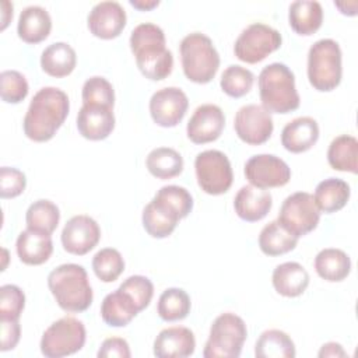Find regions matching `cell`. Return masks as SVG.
I'll return each instance as SVG.
<instances>
[{"instance_id":"4316f807","label":"cell","mask_w":358,"mask_h":358,"mask_svg":"<svg viewBox=\"0 0 358 358\" xmlns=\"http://www.w3.org/2000/svg\"><path fill=\"white\" fill-rule=\"evenodd\" d=\"M77 64L76 50L66 42H55L43 49L41 55L42 70L55 78L73 73Z\"/></svg>"},{"instance_id":"7bdbcfd3","label":"cell","mask_w":358,"mask_h":358,"mask_svg":"<svg viewBox=\"0 0 358 358\" xmlns=\"http://www.w3.org/2000/svg\"><path fill=\"white\" fill-rule=\"evenodd\" d=\"M119 288L133 299L140 312L150 305L154 295V285L151 280L140 274L127 277Z\"/></svg>"},{"instance_id":"816d5d0a","label":"cell","mask_w":358,"mask_h":358,"mask_svg":"<svg viewBox=\"0 0 358 358\" xmlns=\"http://www.w3.org/2000/svg\"><path fill=\"white\" fill-rule=\"evenodd\" d=\"M3 253H4V264H3V268L1 270H6V260H7V256H8V252H7V249H3Z\"/></svg>"},{"instance_id":"e575fe53","label":"cell","mask_w":358,"mask_h":358,"mask_svg":"<svg viewBox=\"0 0 358 358\" xmlns=\"http://www.w3.org/2000/svg\"><path fill=\"white\" fill-rule=\"evenodd\" d=\"M59 221H60L59 207L53 201L46 199H39L34 201L25 213L27 228L41 231L49 235H52V232L57 228Z\"/></svg>"},{"instance_id":"d590c367","label":"cell","mask_w":358,"mask_h":358,"mask_svg":"<svg viewBox=\"0 0 358 358\" xmlns=\"http://www.w3.org/2000/svg\"><path fill=\"white\" fill-rule=\"evenodd\" d=\"M192 308L189 294L182 288H166L158 298L157 313L165 322L185 319Z\"/></svg>"},{"instance_id":"ba28073f","label":"cell","mask_w":358,"mask_h":358,"mask_svg":"<svg viewBox=\"0 0 358 358\" xmlns=\"http://www.w3.org/2000/svg\"><path fill=\"white\" fill-rule=\"evenodd\" d=\"M85 338L84 323L73 316H64L43 331L39 347L46 358H62L78 352L84 347Z\"/></svg>"},{"instance_id":"1f68e13d","label":"cell","mask_w":358,"mask_h":358,"mask_svg":"<svg viewBox=\"0 0 358 358\" xmlns=\"http://www.w3.org/2000/svg\"><path fill=\"white\" fill-rule=\"evenodd\" d=\"M295 354L294 341L285 331L278 329L263 331L255 344V355L257 358H294Z\"/></svg>"},{"instance_id":"9a60e30c","label":"cell","mask_w":358,"mask_h":358,"mask_svg":"<svg viewBox=\"0 0 358 358\" xmlns=\"http://www.w3.org/2000/svg\"><path fill=\"white\" fill-rule=\"evenodd\" d=\"M62 245L67 253L83 256L92 250L101 239L98 222L85 214L71 217L62 231Z\"/></svg>"},{"instance_id":"277c9868","label":"cell","mask_w":358,"mask_h":358,"mask_svg":"<svg viewBox=\"0 0 358 358\" xmlns=\"http://www.w3.org/2000/svg\"><path fill=\"white\" fill-rule=\"evenodd\" d=\"M259 95L262 106L270 113H289L301 103L295 87V76L284 63H270L259 74Z\"/></svg>"},{"instance_id":"ab89813d","label":"cell","mask_w":358,"mask_h":358,"mask_svg":"<svg viewBox=\"0 0 358 358\" xmlns=\"http://www.w3.org/2000/svg\"><path fill=\"white\" fill-rule=\"evenodd\" d=\"M83 103L115 106V91L112 84L101 76H94L85 80L81 91Z\"/></svg>"},{"instance_id":"9c48e42d","label":"cell","mask_w":358,"mask_h":358,"mask_svg":"<svg viewBox=\"0 0 358 358\" xmlns=\"http://www.w3.org/2000/svg\"><path fill=\"white\" fill-rule=\"evenodd\" d=\"M194 172L200 189L211 196H220L229 190L234 172L228 157L218 150H206L194 159Z\"/></svg>"},{"instance_id":"44dd1931","label":"cell","mask_w":358,"mask_h":358,"mask_svg":"<svg viewBox=\"0 0 358 358\" xmlns=\"http://www.w3.org/2000/svg\"><path fill=\"white\" fill-rule=\"evenodd\" d=\"M319 140V124L310 116H299L288 122L281 131L282 147L292 152L299 154L310 150Z\"/></svg>"},{"instance_id":"f1b7e54d","label":"cell","mask_w":358,"mask_h":358,"mask_svg":"<svg viewBox=\"0 0 358 358\" xmlns=\"http://www.w3.org/2000/svg\"><path fill=\"white\" fill-rule=\"evenodd\" d=\"M350 185L338 178H329L317 183L315 189V203L326 214L340 211L350 200Z\"/></svg>"},{"instance_id":"d4e9b609","label":"cell","mask_w":358,"mask_h":358,"mask_svg":"<svg viewBox=\"0 0 358 358\" xmlns=\"http://www.w3.org/2000/svg\"><path fill=\"white\" fill-rule=\"evenodd\" d=\"M140 313L133 299L120 288L108 294L101 303V317L110 327H124Z\"/></svg>"},{"instance_id":"bcb514c9","label":"cell","mask_w":358,"mask_h":358,"mask_svg":"<svg viewBox=\"0 0 358 358\" xmlns=\"http://www.w3.org/2000/svg\"><path fill=\"white\" fill-rule=\"evenodd\" d=\"M1 323V347L0 350L10 351L14 350L20 341L21 326L18 320H0Z\"/></svg>"},{"instance_id":"ffe728a7","label":"cell","mask_w":358,"mask_h":358,"mask_svg":"<svg viewBox=\"0 0 358 358\" xmlns=\"http://www.w3.org/2000/svg\"><path fill=\"white\" fill-rule=\"evenodd\" d=\"M273 206V197L268 190L259 189L252 185L242 186L234 199L236 215L248 222L263 220Z\"/></svg>"},{"instance_id":"e0dca14e","label":"cell","mask_w":358,"mask_h":358,"mask_svg":"<svg viewBox=\"0 0 358 358\" xmlns=\"http://www.w3.org/2000/svg\"><path fill=\"white\" fill-rule=\"evenodd\" d=\"M126 20V11L120 3L101 1L91 8L87 17V25L94 36L113 39L124 29Z\"/></svg>"},{"instance_id":"30bf717a","label":"cell","mask_w":358,"mask_h":358,"mask_svg":"<svg viewBox=\"0 0 358 358\" xmlns=\"http://www.w3.org/2000/svg\"><path fill=\"white\" fill-rule=\"evenodd\" d=\"M281 43L282 38L277 29L263 22H253L236 38L234 53L241 62L256 64L280 49Z\"/></svg>"},{"instance_id":"603a6c76","label":"cell","mask_w":358,"mask_h":358,"mask_svg":"<svg viewBox=\"0 0 358 358\" xmlns=\"http://www.w3.org/2000/svg\"><path fill=\"white\" fill-rule=\"evenodd\" d=\"M274 289L287 298H295L305 292L309 285V273L298 262L278 264L271 274Z\"/></svg>"},{"instance_id":"681fc988","label":"cell","mask_w":358,"mask_h":358,"mask_svg":"<svg viewBox=\"0 0 358 358\" xmlns=\"http://www.w3.org/2000/svg\"><path fill=\"white\" fill-rule=\"evenodd\" d=\"M334 6L340 10L344 15H355L357 14V1H334Z\"/></svg>"},{"instance_id":"4dcf8cb0","label":"cell","mask_w":358,"mask_h":358,"mask_svg":"<svg viewBox=\"0 0 358 358\" xmlns=\"http://www.w3.org/2000/svg\"><path fill=\"white\" fill-rule=\"evenodd\" d=\"M141 221L145 232L150 236L162 239L169 236L175 231L179 222V217L152 199L144 207Z\"/></svg>"},{"instance_id":"6da1fadb","label":"cell","mask_w":358,"mask_h":358,"mask_svg":"<svg viewBox=\"0 0 358 358\" xmlns=\"http://www.w3.org/2000/svg\"><path fill=\"white\" fill-rule=\"evenodd\" d=\"M70 110L67 94L56 87L41 88L29 102L22 120L24 134L36 143L55 137Z\"/></svg>"},{"instance_id":"7402d4cb","label":"cell","mask_w":358,"mask_h":358,"mask_svg":"<svg viewBox=\"0 0 358 358\" xmlns=\"http://www.w3.org/2000/svg\"><path fill=\"white\" fill-rule=\"evenodd\" d=\"M15 250L20 260L28 266H39L49 260L53 253V242L49 234L29 229L20 232Z\"/></svg>"},{"instance_id":"f35d334b","label":"cell","mask_w":358,"mask_h":358,"mask_svg":"<svg viewBox=\"0 0 358 358\" xmlns=\"http://www.w3.org/2000/svg\"><path fill=\"white\" fill-rule=\"evenodd\" d=\"M92 270L103 282H113L124 270L123 256L117 249L103 248L92 257Z\"/></svg>"},{"instance_id":"2e32d148","label":"cell","mask_w":358,"mask_h":358,"mask_svg":"<svg viewBox=\"0 0 358 358\" xmlns=\"http://www.w3.org/2000/svg\"><path fill=\"white\" fill-rule=\"evenodd\" d=\"M225 127L222 109L214 103H204L196 108L186 126V134L194 144L215 141Z\"/></svg>"},{"instance_id":"5bb4252c","label":"cell","mask_w":358,"mask_h":358,"mask_svg":"<svg viewBox=\"0 0 358 358\" xmlns=\"http://www.w3.org/2000/svg\"><path fill=\"white\" fill-rule=\"evenodd\" d=\"M150 115L161 127H175L185 117L189 99L178 87H165L155 91L150 98Z\"/></svg>"},{"instance_id":"ee69618b","label":"cell","mask_w":358,"mask_h":358,"mask_svg":"<svg viewBox=\"0 0 358 358\" xmlns=\"http://www.w3.org/2000/svg\"><path fill=\"white\" fill-rule=\"evenodd\" d=\"M27 187L25 173L13 166L0 168V197L14 199Z\"/></svg>"},{"instance_id":"8992f818","label":"cell","mask_w":358,"mask_h":358,"mask_svg":"<svg viewBox=\"0 0 358 358\" xmlns=\"http://www.w3.org/2000/svg\"><path fill=\"white\" fill-rule=\"evenodd\" d=\"M341 56L340 45L330 38L319 39L309 48L306 73L315 90L329 92L338 87L343 77Z\"/></svg>"},{"instance_id":"c3c4849f","label":"cell","mask_w":358,"mask_h":358,"mask_svg":"<svg viewBox=\"0 0 358 358\" xmlns=\"http://www.w3.org/2000/svg\"><path fill=\"white\" fill-rule=\"evenodd\" d=\"M11 18H13V4L10 1H3L1 3V31L6 29Z\"/></svg>"},{"instance_id":"ac0fdd59","label":"cell","mask_w":358,"mask_h":358,"mask_svg":"<svg viewBox=\"0 0 358 358\" xmlns=\"http://www.w3.org/2000/svg\"><path fill=\"white\" fill-rule=\"evenodd\" d=\"M77 129L87 140H105L115 129L113 108L83 103L77 113Z\"/></svg>"},{"instance_id":"b9f144b4","label":"cell","mask_w":358,"mask_h":358,"mask_svg":"<svg viewBox=\"0 0 358 358\" xmlns=\"http://www.w3.org/2000/svg\"><path fill=\"white\" fill-rule=\"evenodd\" d=\"M25 306L24 291L14 284L0 287V320H18Z\"/></svg>"},{"instance_id":"f6af8a7d","label":"cell","mask_w":358,"mask_h":358,"mask_svg":"<svg viewBox=\"0 0 358 358\" xmlns=\"http://www.w3.org/2000/svg\"><path fill=\"white\" fill-rule=\"evenodd\" d=\"M98 358H130L129 343L122 337L105 338L96 352Z\"/></svg>"},{"instance_id":"8fae6325","label":"cell","mask_w":358,"mask_h":358,"mask_svg":"<svg viewBox=\"0 0 358 358\" xmlns=\"http://www.w3.org/2000/svg\"><path fill=\"white\" fill-rule=\"evenodd\" d=\"M320 220V210L308 192H295L281 204L277 221L295 238L312 232Z\"/></svg>"},{"instance_id":"60d3db41","label":"cell","mask_w":358,"mask_h":358,"mask_svg":"<svg viewBox=\"0 0 358 358\" xmlns=\"http://www.w3.org/2000/svg\"><path fill=\"white\" fill-rule=\"evenodd\" d=\"M29 87L24 74L17 70H4L0 74V95L7 103H20L28 95Z\"/></svg>"},{"instance_id":"8d00e7d4","label":"cell","mask_w":358,"mask_h":358,"mask_svg":"<svg viewBox=\"0 0 358 358\" xmlns=\"http://www.w3.org/2000/svg\"><path fill=\"white\" fill-rule=\"evenodd\" d=\"M253 83H255L253 73L249 69L242 67L239 64L228 66L222 71L221 80H220L221 90L231 98H241L246 95L252 90Z\"/></svg>"},{"instance_id":"83f0119b","label":"cell","mask_w":358,"mask_h":358,"mask_svg":"<svg viewBox=\"0 0 358 358\" xmlns=\"http://www.w3.org/2000/svg\"><path fill=\"white\" fill-rule=\"evenodd\" d=\"M317 275L329 282H340L351 271L350 256L337 248L322 249L313 262Z\"/></svg>"},{"instance_id":"4fadbf2b","label":"cell","mask_w":358,"mask_h":358,"mask_svg":"<svg viewBox=\"0 0 358 358\" xmlns=\"http://www.w3.org/2000/svg\"><path fill=\"white\" fill-rule=\"evenodd\" d=\"M236 136L249 145H260L266 143L274 130L271 113L262 105L249 103L238 109L234 119Z\"/></svg>"},{"instance_id":"d6986e66","label":"cell","mask_w":358,"mask_h":358,"mask_svg":"<svg viewBox=\"0 0 358 358\" xmlns=\"http://www.w3.org/2000/svg\"><path fill=\"white\" fill-rule=\"evenodd\" d=\"M196 338L190 329L183 326L166 327L154 340L152 351L158 358H186L193 355Z\"/></svg>"},{"instance_id":"d6a6232c","label":"cell","mask_w":358,"mask_h":358,"mask_svg":"<svg viewBox=\"0 0 358 358\" xmlns=\"http://www.w3.org/2000/svg\"><path fill=\"white\" fill-rule=\"evenodd\" d=\"M298 238L291 235L277 220L266 224L259 234V248L267 256L285 255L295 249Z\"/></svg>"},{"instance_id":"f546056e","label":"cell","mask_w":358,"mask_h":358,"mask_svg":"<svg viewBox=\"0 0 358 358\" xmlns=\"http://www.w3.org/2000/svg\"><path fill=\"white\" fill-rule=\"evenodd\" d=\"M329 165L340 172H358V140L350 134H341L331 140L327 148Z\"/></svg>"},{"instance_id":"5b68a950","label":"cell","mask_w":358,"mask_h":358,"mask_svg":"<svg viewBox=\"0 0 358 358\" xmlns=\"http://www.w3.org/2000/svg\"><path fill=\"white\" fill-rule=\"evenodd\" d=\"M182 69L187 80L196 84L210 83L220 67V55L213 41L201 34L186 35L179 45Z\"/></svg>"},{"instance_id":"cb8c5ba5","label":"cell","mask_w":358,"mask_h":358,"mask_svg":"<svg viewBox=\"0 0 358 358\" xmlns=\"http://www.w3.org/2000/svg\"><path fill=\"white\" fill-rule=\"evenodd\" d=\"M52 29V18L46 8L41 6L25 7L18 17L17 34L27 43H39L45 41Z\"/></svg>"},{"instance_id":"3957f363","label":"cell","mask_w":358,"mask_h":358,"mask_svg":"<svg viewBox=\"0 0 358 358\" xmlns=\"http://www.w3.org/2000/svg\"><path fill=\"white\" fill-rule=\"evenodd\" d=\"M48 287L60 309L69 313L87 310L94 299L85 268L76 263L60 264L48 275Z\"/></svg>"},{"instance_id":"f907efd6","label":"cell","mask_w":358,"mask_h":358,"mask_svg":"<svg viewBox=\"0 0 358 358\" xmlns=\"http://www.w3.org/2000/svg\"><path fill=\"white\" fill-rule=\"evenodd\" d=\"M158 4H159L158 0H130V6H133L134 8H138L141 11L152 10Z\"/></svg>"},{"instance_id":"836d02e7","label":"cell","mask_w":358,"mask_h":358,"mask_svg":"<svg viewBox=\"0 0 358 358\" xmlns=\"http://www.w3.org/2000/svg\"><path fill=\"white\" fill-rule=\"evenodd\" d=\"M145 166L152 176L165 180L182 173L183 158L171 147H158L148 152Z\"/></svg>"},{"instance_id":"7a4b0ae2","label":"cell","mask_w":358,"mask_h":358,"mask_svg":"<svg viewBox=\"0 0 358 358\" xmlns=\"http://www.w3.org/2000/svg\"><path fill=\"white\" fill-rule=\"evenodd\" d=\"M129 43L136 64L145 78L161 81L172 73L173 56L166 48L165 34L161 27L152 22L138 24L131 31Z\"/></svg>"},{"instance_id":"52a82bcc","label":"cell","mask_w":358,"mask_h":358,"mask_svg":"<svg viewBox=\"0 0 358 358\" xmlns=\"http://www.w3.org/2000/svg\"><path fill=\"white\" fill-rule=\"evenodd\" d=\"M248 337L243 319L235 313L225 312L217 316L210 327L206 341L204 358H238Z\"/></svg>"},{"instance_id":"7dc6e473","label":"cell","mask_w":358,"mask_h":358,"mask_svg":"<svg viewBox=\"0 0 358 358\" xmlns=\"http://www.w3.org/2000/svg\"><path fill=\"white\" fill-rule=\"evenodd\" d=\"M319 358H338V357H347V352L344 351L343 345L336 343V341H329L326 344H323L317 352Z\"/></svg>"},{"instance_id":"7c38bea8","label":"cell","mask_w":358,"mask_h":358,"mask_svg":"<svg viewBox=\"0 0 358 358\" xmlns=\"http://www.w3.org/2000/svg\"><path fill=\"white\" fill-rule=\"evenodd\" d=\"M249 183L259 189L281 187L291 179L288 164L273 154H257L250 157L243 168Z\"/></svg>"},{"instance_id":"74e56055","label":"cell","mask_w":358,"mask_h":358,"mask_svg":"<svg viewBox=\"0 0 358 358\" xmlns=\"http://www.w3.org/2000/svg\"><path fill=\"white\" fill-rule=\"evenodd\" d=\"M159 204L165 206L173 214L179 217V220L187 217L193 210V197L187 189L178 185L162 186L155 196L152 197Z\"/></svg>"},{"instance_id":"484cf974","label":"cell","mask_w":358,"mask_h":358,"mask_svg":"<svg viewBox=\"0 0 358 358\" xmlns=\"http://www.w3.org/2000/svg\"><path fill=\"white\" fill-rule=\"evenodd\" d=\"M288 21L291 28L299 34L309 36L315 34L323 22V8L316 0H296L289 4Z\"/></svg>"}]
</instances>
